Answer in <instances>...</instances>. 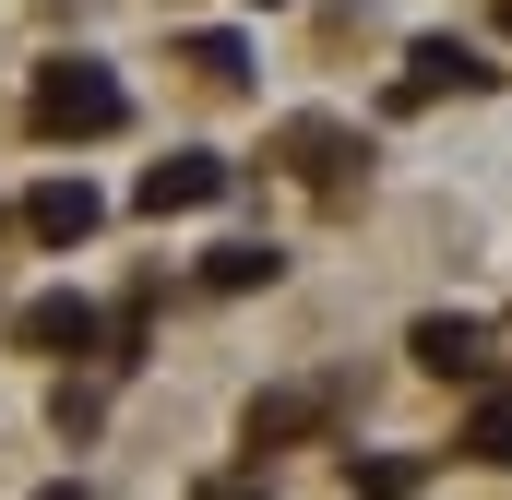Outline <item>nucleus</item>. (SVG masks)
<instances>
[{
    "instance_id": "1",
    "label": "nucleus",
    "mask_w": 512,
    "mask_h": 500,
    "mask_svg": "<svg viewBox=\"0 0 512 500\" xmlns=\"http://www.w3.org/2000/svg\"><path fill=\"white\" fill-rule=\"evenodd\" d=\"M24 120L48 131V143H96V131L131 120V96H120V72H108V60H48V72H36V96H24Z\"/></svg>"
},
{
    "instance_id": "2",
    "label": "nucleus",
    "mask_w": 512,
    "mask_h": 500,
    "mask_svg": "<svg viewBox=\"0 0 512 500\" xmlns=\"http://www.w3.org/2000/svg\"><path fill=\"white\" fill-rule=\"evenodd\" d=\"M489 84V60L465 48V36H417L405 48V72H393V108H429V96H477Z\"/></svg>"
},
{
    "instance_id": "3",
    "label": "nucleus",
    "mask_w": 512,
    "mask_h": 500,
    "mask_svg": "<svg viewBox=\"0 0 512 500\" xmlns=\"http://www.w3.org/2000/svg\"><path fill=\"white\" fill-rule=\"evenodd\" d=\"M310 429H334V381H274V393H251V453H286Z\"/></svg>"
},
{
    "instance_id": "4",
    "label": "nucleus",
    "mask_w": 512,
    "mask_h": 500,
    "mask_svg": "<svg viewBox=\"0 0 512 500\" xmlns=\"http://www.w3.org/2000/svg\"><path fill=\"white\" fill-rule=\"evenodd\" d=\"M215 191H227V155H155V167H143V191H131V203H143V215H155V227H167V215H203V203H215Z\"/></svg>"
},
{
    "instance_id": "5",
    "label": "nucleus",
    "mask_w": 512,
    "mask_h": 500,
    "mask_svg": "<svg viewBox=\"0 0 512 500\" xmlns=\"http://www.w3.org/2000/svg\"><path fill=\"white\" fill-rule=\"evenodd\" d=\"M96 227H108V203H96L84 179H36V191H24V239H48V250H84Z\"/></svg>"
},
{
    "instance_id": "6",
    "label": "nucleus",
    "mask_w": 512,
    "mask_h": 500,
    "mask_svg": "<svg viewBox=\"0 0 512 500\" xmlns=\"http://www.w3.org/2000/svg\"><path fill=\"white\" fill-rule=\"evenodd\" d=\"M108 322H96V298H72V286H48V298H24V346L36 358H84Z\"/></svg>"
},
{
    "instance_id": "7",
    "label": "nucleus",
    "mask_w": 512,
    "mask_h": 500,
    "mask_svg": "<svg viewBox=\"0 0 512 500\" xmlns=\"http://www.w3.org/2000/svg\"><path fill=\"white\" fill-rule=\"evenodd\" d=\"M405 346H417V370H429V381H477V370H489V334H477L465 310H429Z\"/></svg>"
},
{
    "instance_id": "8",
    "label": "nucleus",
    "mask_w": 512,
    "mask_h": 500,
    "mask_svg": "<svg viewBox=\"0 0 512 500\" xmlns=\"http://www.w3.org/2000/svg\"><path fill=\"white\" fill-rule=\"evenodd\" d=\"M286 167H298L310 191H346V167H358V143H346L334 120H298V131H286Z\"/></svg>"
},
{
    "instance_id": "9",
    "label": "nucleus",
    "mask_w": 512,
    "mask_h": 500,
    "mask_svg": "<svg viewBox=\"0 0 512 500\" xmlns=\"http://www.w3.org/2000/svg\"><path fill=\"white\" fill-rule=\"evenodd\" d=\"M465 453L477 465H512V393H477L465 405Z\"/></svg>"
},
{
    "instance_id": "10",
    "label": "nucleus",
    "mask_w": 512,
    "mask_h": 500,
    "mask_svg": "<svg viewBox=\"0 0 512 500\" xmlns=\"http://www.w3.org/2000/svg\"><path fill=\"white\" fill-rule=\"evenodd\" d=\"M203 286H215V298H239V286H274V250H215V262H203Z\"/></svg>"
},
{
    "instance_id": "11",
    "label": "nucleus",
    "mask_w": 512,
    "mask_h": 500,
    "mask_svg": "<svg viewBox=\"0 0 512 500\" xmlns=\"http://www.w3.org/2000/svg\"><path fill=\"white\" fill-rule=\"evenodd\" d=\"M358 500H417V465H405V453H370V465H358Z\"/></svg>"
},
{
    "instance_id": "12",
    "label": "nucleus",
    "mask_w": 512,
    "mask_h": 500,
    "mask_svg": "<svg viewBox=\"0 0 512 500\" xmlns=\"http://www.w3.org/2000/svg\"><path fill=\"white\" fill-rule=\"evenodd\" d=\"M191 60H203V84H239L251 60H239V36H191Z\"/></svg>"
},
{
    "instance_id": "13",
    "label": "nucleus",
    "mask_w": 512,
    "mask_h": 500,
    "mask_svg": "<svg viewBox=\"0 0 512 500\" xmlns=\"http://www.w3.org/2000/svg\"><path fill=\"white\" fill-rule=\"evenodd\" d=\"M191 500H262V489H251V477H203Z\"/></svg>"
},
{
    "instance_id": "14",
    "label": "nucleus",
    "mask_w": 512,
    "mask_h": 500,
    "mask_svg": "<svg viewBox=\"0 0 512 500\" xmlns=\"http://www.w3.org/2000/svg\"><path fill=\"white\" fill-rule=\"evenodd\" d=\"M36 500H84V489H72V477H60V489H36Z\"/></svg>"
},
{
    "instance_id": "15",
    "label": "nucleus",
    "mask_w": 512,
    "mask_h": 500,
    "mask_svg": "<svg viewBox=\"0 0 512 500\" xmlns=\"http://www.w3.org/2000/svg\"><path fill=\"white\" fill-rule=\"evenodd\" d=\"M251 12H286V0H251Z\"/></svg>"
}]
</instances>
